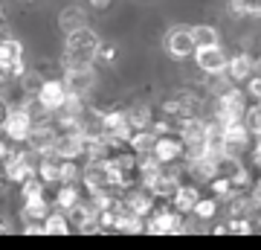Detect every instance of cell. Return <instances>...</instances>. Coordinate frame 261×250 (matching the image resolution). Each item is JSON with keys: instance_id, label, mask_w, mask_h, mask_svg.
I'll return each instance as SVG.
<instances>
[{"instance_id": "cell-6", "label": "cell", "mask_w": 261, "mask_h": 250, "mask_svg": "<svg viewBox=\"0 0 261 250\" xmlns=\"http://www.w3.org/2000/svg\"><path fill=\"white\" fill-rule=\"evenodd\" d=\"M195 64L200 67V73H206L209 79L212 76H224L226 67H229V56L221 44H212V47H197L195 50Z\"/></svg>"}, {"instance_id": "cell-21", "label": "cell", "mask_w": 261, "mask_h": 250, "mask_svg": "<svg viewBox=\"0 0 261 250\" xmlns=\"http://www.w3.org/2000/svg\"><path fill=\"white\" fill-rule=\"evenodd\" d=\"M23 61V47H20V41H15V38H3L0 41V73L12 76V70Z\"/></svg>"}, {"instance_id": "cell-25", "label": "cell", "mask_w": 261, "mask_h": 250, "mask_svg": "<svg viewBox=\"0 0 261 250\" xmlns=\"http://www.w3.org/2000/svg\"><path fill=\"white\" fill-rule=\"evenodd\" d=\"M58 169H61V160H58L56 154L38 157V177L47 186H58Z\"/></svg>"}, {"instance_id": "cell-8", "label": "cell", "mask_w": 261, "mask_h": 250, "mask_svg": "<svg viewBox=\"0 0 261 250\" xmlns=\"http://www.w3.org/2000/svg\"><path fill=\"white\" fill-rule=\"evenodd\" d=\"M206 125H209V122H206L203 117H189V120H180L177 122V137L183 140L186 154H197V151H203Z\"/></svg>"}, {"instance_id": "cell-16", "label": "cell", "mask_w": 261, "mask_h": 250, "mask_svg": "<svg viewBox=\"0 0 261 250\" xmlns=\"http://www.w3.org/2000/svg\"><path fill=\"white\" fill-rule=\"evenodd\" d=\"M67 218H70V224H73V230H82V233H96L99 230V213L93 210L90 198H87V201L82 198L73 210H67Z\"/></svg>"}, {"instance_id": "cell-32", "label": "cell", "mask_w": 261, "mask_h": 250, "mask_svg": "<svg viewBox=\"0 0 261 250\" xmlns=\"http://www.w3.org/2000/svg\"><path fill=\"white\" fill-rule=\"evenodd\" d=\"M75 180H82V169L75 160H61V169H58V186H70Z\"/></svg>"}, {"instance_id": "cell-36", "label": "cell", "mask_w": 261, "mask_h": 250, "mask_svg": "<svg viewBox=\"0 0 261 250\" xmlns=\"http://www.w3.org/2000/svg\"><path fill=\"white\" fill-rule=\"evenodd\" d=\"M229 236H252L255 233V218H226Z\"/></svg>"}, {"instance_id": "cell-10", "label": "cell", "mask_w": 261, "mask_h": 250, "mask_svg": "<svg viewBox=\"0 0 261 250\" xmlns=\"http://www.w3.org/2000/svg\"><path fill=\"white\" fill-rule=\"evenodd\" d=\"M151 154H154L163 166H177V163L186 160V146H183V140H180L177 134H166V137H157Z\"/></svg>"}, {"instance_id": "cell-37", "label": "cell", "mask_w": 261, "mask_h": 250, "mask_svg": "<svg viewBox=\"0 0 261 250\" xmlns=\"http://www.w3.org/2000/svg\"><path fill=\"white\" fill-rule=\"evenodd\" d=\"M244 87H247V96H250L252 102H261V73H255Z\"/></svg>"}, {"instance_id": "cell-26", "label": "cell", "mask_w": 261, "mask_h": 250, "mask_svg": "<svg viewBox=\"0 0 261 250\" xmlns=\"http://www.w3.org/2000/svg\"><path fill=\"white\" fill-rule=\"evenodd\" d=\"M70 230H73V224H70L67 213H61V210H53L47 215V221H44V236H67Z\"/></svg>"}, {"instance_id": "cell-42", "label": "cell", "mask_w": 261, "mask_h": 250, "mask_svg": "<svg viewBox=\"0 0 261 250\" xmlns=\"http://www.w3.org/2000/svg\"><path fill=\"white\" fill-rule=\"evenodd\" d=\"M6 184H9V177H6V172H3V166H0V189H6Z\"/></svg>"}, {"instance_id": "cell-14", "label": "cell", "mask_w": 261, "mask_h": 250, "mask_svg": "<svg viewBox=\"0 0 261 250\" xmlns=\"http://www.w3.org/2000/svg\"><path fill=\"white\" fill-rule=\"evenodd\" d=\"M183 172H186L192 180L206 184V186L221 175V172H218V163L209 160V157H203V154H186V160H183Z\"/></svg>"}, {"instance_id": "cell-30", "label": "cell", "mask_w": 261, "mask_h": 250, "mask_svg": "<svg viewBox=\"0 0 261 250\" xmlns=\"http://www.w3.org/2000/svg\"><path fill=\"white\" fill-rule=\"evenodd\" d=\"M218 210H221V201L218 198H212V195H206V198H200L197 201V207H195V218L197 221H212L215 215H218Z\"/></svg>"}, {"instance_id": "cell-19", "label": "cell", "mask_w": 261, "mask_h": 250, "mask_svg": "<svg viewBox=\"0 0 261 250\" xmlns=\"http://www.w3.org/2000/svg\"><path fill=\"white\" fill-rule=\"evenodd\" d=\"M58 160H79L84 157V134H58V143L53 148Z\"/></svg>"}, {"instance_id": "cell-18", "label": "cell", "mask_w": 261, "mask_h": 250, "mask_svg": "<svg viewBox=\"0 0 261 250\" xmlns=\"http://www.w3.org/2000/svg\"><path fill=\"white\" fill-rule=\"evenodd\" d=\"M258 73V67H255V58L250 53H235L229 56V67H226V76H229V82L232 84H247L252 76Z\"/></svg>"}, {"instance_id": "cell-12", "label": "cell", "mask_w": 261, "mask_h": 250, "mask_svg": "<svg viewBox=\"0 0 261 250\" xmlns=\"http://www.w3.org/2000/svg\"><path fill=\"white\" fill-rule=\"evenodd\" d=\"M255 143V137L250 134V128L244 122H232V125H224V146H226V154L232 157H241L247 154Z\"/></svg>"}, {"instance_id": "cell-3", "label": "cell", "mask_w": 261, "mask_h": 250, "mask_svg": "<svg viewBox=\"0 0 261 250\" xmlns=\"http://www.w3.org/2000/svg\"><path fill=\"white\" fill-rule=\"evenodd\" d=\"M186 230V215L177 213L171 201H160L157 210L145 218V233L151 236H180Z\"/></svg>"}, {"instance_id": "cell-28", "label": "cell", "mask_w": 261, "mask_h": 250, "mask_svg": "<svg viewBox=\"0 0 261 250\" xmlns=\"http://www.w3.org/2000/svg\"><path fill=\"white\" fill-rule=\"evenodd\" d=\"M82 201V192H79V186L70 184V186H58L56 189V207L61 210V213H67V210H73L75 204Z\"/></svg>"}, {"instance_id": "cell-46", "label": "cell", "mask_w": 261, "mask_h": 250, "mask_svg": "<svg viewBox=\"0 0 261 250\" xmlns=\"http://www.w3.org/2000/svg\"><path fill=\"white\" fill-rule=\"evenodd\" d=\"M0 18H3V6H0Z\"/></svg>"}, {"instance_id": "cell-33", "label": "cell", "mask_w": 261, "mask_h": 250, "mask_svg": "<svg viewBox=\"0 0 261 250\" xmlns=\"http://www.w3.org/2000/svg\"><path fill=\"white\" fill-rule=\"evenodd\" d=\"M229 12H232L235 18L261 15V0H229Z\"/></svg>"}, {"instance_id": "cell-44", "label": "cell", "mask_w": 261, "mask_h": 250, "mask_svg": "<svg viewBox=\"0 0 261 250\" xmlns=\"http://www.w3.org/2000/svg\"><path fill=\"white\" fill-rule=\"evenodd\" d=\"M6 79H9V76H6V73H0V84H3V82H6Z\"/></svg>"}, {"instance_id": "cell-35", "label": "cell", "mask_w": 261, "mask_h": 250, "mask_svg": "<svg viewBox=\"0 0 261 250\" xmlns=\"http://www.w3.org/2000/svg\"><path fill=\"white\" fill-rule=\"evenodd\" d=\"M244 125L250 128V134L255 140L261 137V102H252L250 108H247V113H244Z\"/></svg>"}, {"instance_id": "cell-13", "label": "cell", "mask_w": 261, "mask_h": 250, "mask_svg": "<svg viewBox=\"0 0 261 250\" xmlns=\"http://www.w3.org/2000/svg\"><path fill=\"white\" fill-rule=\"evenodd\" d=\"M157 198L145 189V186H134V189H128V192H122V207L125 210H130L134 215H140V218H148L154 210H157Z\"/></svg>"}, {"instance_id": "cell-15", "label": "cell", "mask_w": 261, "mask_h": 250, "mask_svg": "<svg viewBox=\"0 0 261 250\" xmlns=\"http://www.w3.org/2000/svg\"><path fill=\"white\" fill-rule=\"evenodd\" d=\"M64 84L70 93H79V96H87V93L93 90L96 84V73L90 64L84 67H64Z\"/></svg>"}, {"instance_id": "cell-31", "label": "cell", "mask_w": 261, "mask_h": 250, "mask_svg": "<svg viewBox=\"0 0 261 250\" xmlns=\"http://www.w3.org/2000/svg\"><path fill=\"white\" fill-rule=\"evenodd\" d=\"M192 38H195V44H197V47L221 44V38H218V29L209 27V24H197V27H192Z\"/></svg>"}, {"instance_id": "cell-34", "label": "cell", "mask_w": 261, "mask_h": 250, "mask_svg": "<svg viewBox=\"0 0 261 250\" xmlns=\"http://www.w3.org/2000/svg\"><path fill=\"white\" fill-rule=\"evenodd\" d=\"M44 189H47V184H44L41 177H29L27 184H20V198H23V201H35V198H47V195H44Z\"/></svg>"}, {"instance_id": "cell-5", "label": "cell", "mask_w": 261, "mask_h": 250, "mask_svg": "<svg viewBox=\"0 0 261 250\" xmlns=\"http://www.w3.org/2000/svg\"><path fill=\"white\" fill-rule=\"evenodd\" d=\"M99 131H105L113 140H119L122 146H128L130 137L137 134L128 122V111H122V108H108V111H102V117H99Z\"/></svg>"}, {"instance_id": "cell-1", "label": "cell", "mask_w": 261, "mask_h": 250, "mask_svg": "<svg viewBox=\"0 0 261 250\" xmlns=\"http://www.w3.org/2000/svg\"><path fill=\"white\" fill-rule=\"evenodd\" d=\"M99 47H102V41H99V35H96L90 27L70 32L67 41H64V67L90 64V61L99 56Z\"/></svg>"}, {"instance_id": "cell-39", "label": "cell", "mask_w": 261, "mask_h": 250, "mask_svg": "<svg viewBox=\"0 0 261 250\" xmlns=\"http://www.w3.org/2000/svg\"><path fill=\"white\" fill-rule=\"evenodd\" d=\"M9 113H12V108H9V102L0 96V128L6 125V120H9Z\"/></svg>"}, {"instance_id": "cell-27", "label": "cell", "mask_w": 261, "mask_h": 250, "mask_svg": "<svg viewBox=\"0 0 261 250\" xmlns=\"http://www.w3.org/2000/svg\"><path fill=\"white\" fill-rule=\"evenodd\" d=\"M128 122L134 131H148L154 125V111L148 105H134V108H128Z\"/></svg>"}, {"instance_id": "cell-11", "label": "cell", "mask_w": 261, "mask_h": 250, "mask_svg": "<svg viewBox=\"0 0 261 250\" xmlns=\"http://www.w3.org/2000/svg\"><path fill=\"white\" fill-rule=\"evenodd\" d=\"M32 128H35V120L29 117V111L23 108V105H18V108H12L9 120H6V125H3V134H6L12 143H29Z\"/></svg>"}, {"instance_id": "cell-4", "label": "cell", "mask_w": 261, "mask_h": 250, "mask_svg": "<svg viewBox=\"0 0 261 250\" xmlns=\"http://www.w3.org/2000/svg\"><path fill=\"white\" fill-rule=\"evenodd\" d=\"M0 166L9 177V184H27L29 177H38V154L32 148L29 151H12Z\"/></svg>"}, {"instance_id": "cell-9", "label": "cell", "mask_w": 261, "mask_h": 250, "mask_svg": "<svg viewBox=\"0 0 261 250\" xmlns=\"http://www.w3.org/2000/svg\"><path fill=\"white\" fill-rule=\"evenodd\" d=\"M67 96H70V90H67L64 79H47V82L38 87V93H35V99L44 105L53 117H56L58 111H64Z\"/></svg>"}, {"instance_id": "cell-47", "label": "cell", "mask_w": 261, "mask_h": 250, "mask_svg": "<svg viewBox=\"0 0 261 250\" xmlns=\"http://www.w3.org/2000/svg\"><path fill=\"white\" fill-rule=\"evenodd\" d=\"M27 3H32V0H27Z\"/></svg>"}, {"instance_id": "cell-24", "label": "cell", "mask_w": 261, "mask_h": 250, "mask_svg": "<svg viewBox=\"0 0 261 250\" xmlns=\"http://www.w3.org/2000/svg\"><path fill=\"white\" fill-rule=\"evenodd\" d=\"M58 27H61V32H75V29H84L87 24H84V9L82 6H67V9H61V15H58Z\"/></svg>"}, {"instance_id": "cell-40", "label": "cell", "mask_w": 261, "mask_h": 250, "mask_svg": "<svg viewBox=\"0 0 261 250\" xmlns=\"http://www.w3.org/2000/svg\"><path fill=\"white\" fill-rule=\"evenodd\" d=\"M12 154V148H9V143H6V140H0V163H3V160L9 157Z\"/></svg>"}, {"instance_id": "cell-23", "label": "cell", "mask_w": 261, "mask_h": 250, "mask_svg": "<svg viewBox=\"0 0 261 250\" xmlns=\"http://www.w3.org/2000/svg\"><path fill=\"white\" fill-rule=\"evenodd\" d=\"M49 213H53V204L47 198H35V201H23L20 218H23V224H35V221H47Z\"/></svg>"}, {"instance_id": "cell-41", "label": "cell", "mask_w": 261, "mask_h": 250, "mask_svg": "<svg viewBox=\"0 0 261 250\" xmlns=\"http://www.w3.org/2000/svg\"><path fill=\"white\" fill-rule=\"evenodd\" d=\"M111 3H113V0H90V6H93V9H108V6H111Z\"/></svg>"}, {"instance_id": "cell-22", "label": "cell", "mask_w": 261, "mask_h": 250, "mask_svg": "<svg viewBox=\"0 0 261 250\" xmlns=\"http://www.w3.org/2000/svg\"><path fill=\"white\" fill-rule=\"evenodd\" d=\"M163 172H166V166H163L154 154H140V163H137V180H140V186L148 189Z\"/></svg>"}, {"instance_id": "cell-45", "label": "cell", "mask_w": 261, "mask_h": 250, "mask_svg": "<svg viewBox=\"0 0 261 250\" xmlns=\"http://www.w3.org/2000/svg\"><path fill=\"white\" fill-rule=\"evenodd\" d=\"M0 41H3V27H0Z\"/></svg>"}, {"instance_id": "cell-7", "label": "cell", "mask_w": 261, "mask_h": 250, "mask_svg": "<svg viewBox=\"0 0 261 250\" xmlns=\"http://www.w3.org/2000/svg\"><path fill=\"white\" fill-rule=\"evenodd\" d=\"M195 38H192V27H171L166 32V53L174 61H186V58H195Z\"/></svg>"}, {"instance_id": "cell-43", "label": "cell", "mask_w": 261, "mask_h": 250, "mask_svg": "<svg viewBox=\"0 0 261 250\" xmlns=\"http://www.w3.org/2000/svg\"><path fill=\"white\" fill-rule=\"evenodd\" d=\"M12 227H9V221H6V218H0V233H9Z\"/></svg>"}, {"instance_id": "cell-20", "label": "cell", "mask_w": 261, "mask_h": 250, "mask_svg": "<svg viewBox=\"0 0 261 250\" xmlns=\"http://www.w3.org/2000/svg\"><path fill=\"white\" fill-rule=\"evenodd\" d=\"M200 198H203V192H200L197 184H180V189L174 192V198H171V207L183 215H192Z\"/></svg>"}, {"instance_id": "cell-38", "label": "cell", "mask_w": 261, "mask_h": 250, "mask_svg": "<svg viewBox=\"0 0 261 250\" xmlns=\"http://www.w3.org/2000/svg\"><path fill=\"white\" fill-rule=\"evenodd\" d=\"M96 58H99V61H113V58H116V47H113V44H102Z\"/></svg>"}, {"instance_id": "cell-2", "label": "cell", "mask_w": 261, "mask_h": 250, "mask_svg": "<svg viewBox=\"0 0 261 250\" xmlns=\"http://www.w3.org/2000/svg\"><path fill=\"white\" fill-rule=\"evenodd\" d=\"M247 108H250V96H247V90H241V87L229 84L224 93H218V96H215V113H212V120L218 122L221 128H224V125H232V122H244Z\"/></svg>"}, {"instance_id": "cell-29", "label": "cell", "mask_w": 261, "mask_h": 250, "mask_svg": "<svg viewBox=\"0 0 261 250\" xmlns=\"http://www.w3.org/2000/svg\"><path fill=\"white\" fill-rule=\"evenodd\" d=\"M154 143H157V134L154 131H137L134 137H130L128 148L134 151V154H151V148H154Z\"/></svg>"}, {"instance_id": "cell-17", "label": "cell", "mask_w": 261, "mask_h": 250, "mask_svg": "<svg viewBox=\"0 0 261 250\" xmlns=\"http://www.w3.org/2000/svg\"><path fill=\"white\" fill-rule=\"evenodd\" d=\"M58 134H61V131L56 128V122L35 125V128H32V137H29V148L35 151L38 157L53 154V148H56V143H58Z\"/></svg>"}]
</instances>
